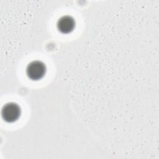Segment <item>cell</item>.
<instances>
[{
	"label": "cell",
	"instance_id": "1",
	"mask_svg": "<svg viewBox=\"0 0 159 159\" xmlns=\"http://www.w3.org/2000/svg\"><path fill=\"white\" fill-rule=\"evenodd\" d=\"M46 66L41 61L34 60L30 62L25 70L27 77L33 81L42 79L46 73Z\"/></svg>",
	"mask_w": 159,
	"mask_h": 159
},
{
	"label": "cell",
	"instance_id": "2",
	"mask_svg": "<svg viewBox=\"0 0 159 159\" xmlns=\"http://www.w3.org/2000/svg\"><path fill=\"white\" fill-rule=\"evenodd\" d=\"M20 106L13 102L6 103L1 109V116L7 122H14L16 121L20 116Z\"/></svg>",
	"mask_w": 159,
	"mask_h": 159
},
{
	"label": "cell",
	"instance_id": "3",
	"mask_svg": "<svg viewBox=\"0 0 159 159\" xmlns=\"http://www.w3.org/2000/svg\"><path fill=\"white\" fill-rule=\"evenodd\" d=\"M75 27V20L70 16H63L59 18L57 22L58 30L62 34H69Z\"/></svg>",
	"mask_w": 159,
	"mask_h": 159
}]
</instances>
